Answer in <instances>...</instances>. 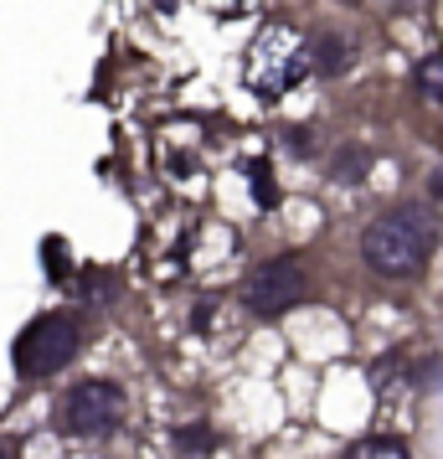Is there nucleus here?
I'll return each instance as SVG.
<instances>
[{
	"label": "nucleus",
	"mask_w": 443,
	"mask_h": 459,
	"mask_svg": "<svg viewBox=\"0 0 443 459\" xmlns=\"http://www.w3.org/2000/svg\"><path fill=\"white\" fill-rule=\"evenodd\" d=\"M310 52L319 57V73H345V67H351V47L340 42L336 31H319Z\"/></svg>",
	"instance_id": "423d86ee"
},
{
	"label": "nucleus",
	"mask_w": 443,
	"mask_h": 459,
	"mask_svg": "<svg viewBox=\"0 0 443 459\" xmlns=\"http://www.w3.org/2000/svg\"><path fill=\"white\" fill-rule=\"evenodd\" d=\"M175 444L201 455V449H211V444H217V434H207V429H181V434H175Z\"/></svg>",
	"instance_id": "9d476101"
},
{
	"label": "nucleus",
	"mask_w": 443,
	"mask_h": 459,
	"mask_svg": "<svg viewBox=\"0 0 443 459\" xmlns=\"http://www.w3.org/2000/svg\"><path fill=\"white\" fill-rule=\"evenodd\" d=\"M248 176H253V196H258V207H274V202H278V186H274V176H268L263 166H253Z\"/></svg>",
	"instance_id": "1a4fd4ad"
},
{
	"label": "nucleus",
	"mask_w": 443,
	"mask_h": 459,
	"mask_svg": "<svg viewBox=\"0 0 443 459\" xmlns=\"http://www.w3.org/2000/svg\"><path fill=\"white\" fill-rule=\"evenodd\" d=\"M345 459H413V455H407L402 438H361V444H351Z\"/></svg>",
	"instance_id": "6e6552de"
},
{
	"label": "nucleus",
	"mask_w": 443,
	"mask_h": 459,
	"mask_svg": "<svg viewBox=\"0 0 443 459\" xmlns=\"http://www.w3.org/2000/svg\"><path fill=\"white\" fill-rule=\"evenodd\" d=\"M433 248H439V228H433V212L422 202H402V207L381 212L361 232V258L387 279H413Z\"/></svg>",
	"instance_id": "f257e3e1"
},
{
	"label": "nucleus",
	"mask_w": 443,
	"mask_h": 459,
	"mask_svg": "<svg viewBox=\"0 0 443 459\" xmlns=\"http://www.w3.org/2000/svg\"><path fill=\"white\" fill-rule=\"evenodd\" d=\"M124 418V393L114 382H78L72 393L63 397V429L67 434H114Z\"/></svg>",
	"instance_id": "20e7f679"
},
{
	"label": "nucleus",
	"mask_w": 443,
	"mask_h": 459,
	"mask_svg": "<svg viewBox=\"0 0 443 459\" xmlns=\"http://www.w3.org/2000/svg\"><path fill=\"white\" fill-rule=\"evenodd\" d=\"M0 459H11V455H5V449H0Z\"/></svg>",
	"instance_id": "f8f14e48"
},
{
	"label": "nucleus",
	"mask_w": 443,
	"mask_h": 459,
	"mask_svg": "<svg viewBox=\"0 0 443 459\" xmlns=\"http://www.w3.org/2000/svg\"><path fill=\"white\" fill-rule=\"evenodd\" d=\"M78 325L67 315H42L16 335V372L21 377H52L78 356Z\"/></svg>",
	"instance_id": "7ed1b4c3"
},
{
	"label": "nucleus",
	"mask_w": 443,
	"mask_h": 459,
	"mask_svg": "<svg viewBox=\"0 0 443 459\" xmlns=\"http://www.w3.org/2000/svg\"><path fill=\"white\" fill-rule=\"evenodd\" d=\"M413 83H418V93L428 104H443V52H428L422 57L418 73H413Z\"/></svg>",
	"instance_id": "0eeeda50"
},
{
	"label": "nucleus",
	"mask_w": 443,
	"mask_h": 459,
	"mask_svg": "<svg viewBox=\"0 0 443 459\" xmlns=\"http://www.w3.org/2000/svg\"><path fill=\"white\" fill-rule=\"evenodd\" d=\"M304 299V269H299V258H274V264H263V269L248 279V290H243V305L253 315H289Z\"/></svg>",
	"instance_id": "39448f33"
},
{
	"label": "nucleus",
	"mask_w": 443,
	"mask_h": 459,
	"mask_svg": "<svg viewBox=\"0 0 443 459\" xmlns=\"http://www.w3.org/2000/svg\"><path fill=\"white\" fill-rule=\"evenodd\" d=\"M361 166H366V155H340V160H336V176H361Z\"/></svg>",
	"instance_id": "9b49d317"
},
{
	"label": "nucleus",
	"mask_w": 443,
	"mask_h": 459,
	"mask_svg": "<svg viewBox=\"0 0 443 459\" xmlns=\"http://www.w3.org/2000/svg\"><path fill=\"white\" fill-rule=\"evenodd\" d=\"M310 47L299 42V31H289V26H263L253 37V47H248V63H243V78H248V88H253L258 99H284L289 88L304 83V73H310Z\"/></svg>",
	"instance_id": "f03ea898"
}]
</instances>
